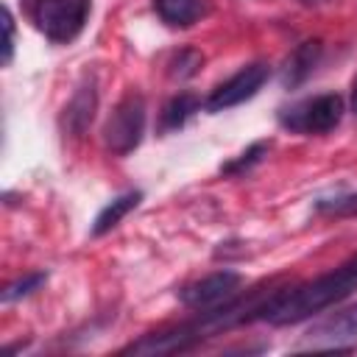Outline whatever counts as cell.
Listing matches in <instances>:
<instances>
[{
    "label": "cell",
    "mask_w": 357,
    "mask_h": 357,
    "mask_svg": "<svg viewBox=\"0 0 357 357\" xmlns=\"http://www.w3.org/2000/svg\"><path fill=\"white\" fill-rule=\"evenodd\" d=\"M351 109H354V114H357V86H354V98H351Z\"/></svg>",
    "instance_id": "ac0fdd59"
},
{
    "label": "cell",
    "mask_w": 357,
    "mask_h": 357,
    "mask_svg": "<svg viewBox=\"0 0 357 357\" xmlns=\"http://www.w3.org/2000/svg\"><path fill=\"white\" fill-rule=\"evenodd\" d=\"M33 22L53 45H70L89 22L92 0H33Z\"/></svg>",
    "instance_id": "7a4b0ae2"
},
{
    "label": "cell",
    "mask_w": 357,
    "mask_h": 357,
    "mask_svg": "<svg viewBox=\"0 0 357 357\" xmlns=\"http://www.w3.org/2000/svg\"><path fill=\"white\" fill-rule=\"evenodd\" d=\"M142 131H145V100L142 95L128 92L109 114L103 126V142L112 153L126 156L142 142Z\"/></svg>",
    "instance_id": "277c9868"
},
{
    "label": "cell",
    "mask_w": 357,
    "mask_h": 357,
    "mask_svg": "<svg viewBox=\"0 0 357 357\" xmlns=\"http://www.w3.org/2000/svg\"><path fill=\"white\" fill-rule=\"evenodd\" d=\"M47 282V273L45 271H36V273H25L22 279H17V282H11L6 290H3V304H11V301H20V298H25V296H31L33 290H39L42 284Z\"/></svg>",
    "instance_id": "4fadbf2b"
},
{
    "label": "cell",
    "mask_w": 357,
    "mask_h": 357,
    "mask_svg": "<svg viewBox=\"0 0 357 357\" xmlns=\"http://www.w3.org/2000/svg\"><path fill=\"white\" fill-rule=\"evenodd\" d=\"M343 112V98L337 92H324L301 103H293L290 109H282L279 123L296 134H326L340 123Z\"/></svg>",
    "instance_id": "3957f363"
},
{
    "label": "cell",
    "mask_w": 357,
    "mask_h": 357,
    "mask_svg": "<svg viewBox=\"0 0 357 357\" xmlns=\"http://www.w3.org/2000/svg\"><path fill=\"white\" fill-rule=\"evenodd\" d=\"M357 290V254L346 259L343 265L315 276L312 282L271 293L268 301H262L254 312L257 321H268L273 326H290L312 318L315 312H324L343 298H349Z\"/></svg>",
    "instance_id": "6da1fadb"
},
{
    "label": "cell",
    "mask_w": 357,
    "mask_h": 357,
    "mask_svg": "<svg viewBox=\"0 0 357 357\" xmlns=\"http://www.w3.org/2000/svg\"><path fill=\"white\" fill-rule=\"evenodd\" d=\"M268 148H271V142H265V139H262V142H254L251 148H245L237 159H231V162H229V165H223L220 170H223L226 176H231V173H243V170H251V167L262 159V153H268Z\"/></svg>",
    "instance_id": "5bb4252c"
},
{
    "label": "cell",
    "mask_w": 357,
    "mask_h": 357,
    "mask_svg": "<svg viewBox=\"0 0 357 357\" xmlns=\"http://www.w3.org/2000/svg\"><path fill=\"white\" fill-rule=\"evenodd\" d=\"M198 109H201V100L192 92H181V95L170 98L162 109V131H178Z\"/></svg>",
    "instance_id": "7c38bea8"
},
{
    "label": "cell",
    "mask_w": 357,
    "mask_h": 357,
    "mask_svg": "<svg viewBox=\"0 0 357 357\" xmlns=\"http://www.w3.org/2000/svg\"><path fill=\"white\" fill-rule=\"evenodd\" d=\"M3 31H6V42H3V64H11L14 56V17L8 8H3Z\"/></svg>",
    "instance_id": "e0dca14e"
},
{
    "label": "cell",
    "mask_w": 357,
    "mask_h": 357,
    "mask_svg": "<svg viewBox=\"0 0 357 357\" xmlns=\"http://www.w3.org/2000/svg\"><path fill=\"white\" fill-rule=\"evenodd\" d=\"M268 75H271V70H268V64L265 61H254V64H245L243 70H237L231 78H226L220 86H215V92L206 98V112H226V109H231V106H240V103H245V100H251L259 89H262V84L268 81Z\"/></svg>",
    "instance_id": "8992f818"
},
{
    "label": "cell",
    "mask_w": 357,
    "mask_h": 357,
    "mask_svg": "<svg viewBox=\"0 0 357 357\" xmlns=\"http://www.w3.org/2000/svg\"><path fill=\"white\" fill-rule=\"evenodd\" d=\"M95 103H98L95 86H92V84L78 86V92L73 95V100H70L67 109H64V123H67V128H70L73 134H81V131L92 123V117H95Z\"/></svg>",
    "instance_id": "30bf717a"
},
{
    "label": "cell",
    "mask_w": 357,
    "mask_h": 357,
    "mask_svg": "<svg viewBox=\"0 0 357 357\" xmlns=\"http://www.w3.org/2000/svg\"><path fill=\"white\" fill-rule=\"evenodd\" d=\"M142 201V192L139 190H134V192H123V195H117L114 201H109L100 212H98V218H95V223H92V237H100V234H106V231H112L137 204Z\"/></svg>",
    "instance_id": "8fae6325"
},
{
    "label": "cell",
    "mask_w": 357,
    "mask_h": 357,
    "mask_svg": "<svg viewBox=\"0 0 357 357\" xmlns=\"http://www.w3.org/2000/svg\"><path fill=\"white\" fill-rule=\"evenodd\" d=\"M201 64H204V56H201L198 50H181V53L170 61V73H173L176 78H190V75L198 73Z\"/></svg>",
    "instance_id": "9a60e30c"
},
{
    "label": "cell",
    "mask_w": 357,
    "mask_h": 357,
    "mask_svg": "<svg viewBox=\"0 0 357 357\" xmlns=\"http://www.w3.org/2000/svg\"><path fill=\"white\" fill-rule=\"evenodd\" d=\"M243 287V276L237 271H215L187 287L178 290V301L190 310H198V312H209V310H218V307H226L234 301V296L240 293Z\"/></svg>",
    "instance_id": "5b68a950"
},
{
    "label": "cell",
    "mask_w": 357,
    "mask_h": 357,
    "mask_svg": "<svg viewBox=\"0 0 357 357\" xmlns=\"http://www.w3.org/2000/svg\"><path fill=\"white\" fill-rule=\"evenodd\" d=\"M318 212H326V215H354L357 212V192L351 195H337V198H321L315 204Z\"/></svg>",
    "instance_id": "2e32d148"
},
{
    "label": "cell",
    "mask_w": 357,
    "mask_h": 357,
    "mask_svg": "<svg viewBox=\"0 0 357 357\" xmlns=\"http://www.w3.org/2000/svg\"><path fill=\"white\" fill-rule=\"evenodd\" d=\"M321 53H324V45L318 39H307L301 42L284 61V70H282V84L284 86H298L307 81V75H312V70L318 67L321 61Z\"/></svg>",
    "instance_id": "ba28073f"
},
{
    "label": "cell",
    "mask_w": 357,
    "mask_h": 357,
    "mask_svg": "<svg viewBox=\"0 0 357 357\" xmlns=\"http://www.w3.org/2000/svg\"><path fill=\"white\" fill-rule=\"evenodd\" d=\"M307 340L315 346H326V349H337L349 340H357V304L318 321L315 326H310Z\"/></svg>",
    "instance_id": "52a82bcc"
},
{
    "label": "cell",
    "mask_w": 357,
    "mask_h": 357,
    "mask_svg": "<svg viewBox=\"0 0 357 357\" xmlns=\"http://www.w3.org/2000/svg\"><path fill=\"white\" fill-rule=\"evenodd\" d=\"M153 8L170 28H190L206 14V0H153Z\"/></svg>",
    "instance_id": "9c48e42d"
}]
</instances>
